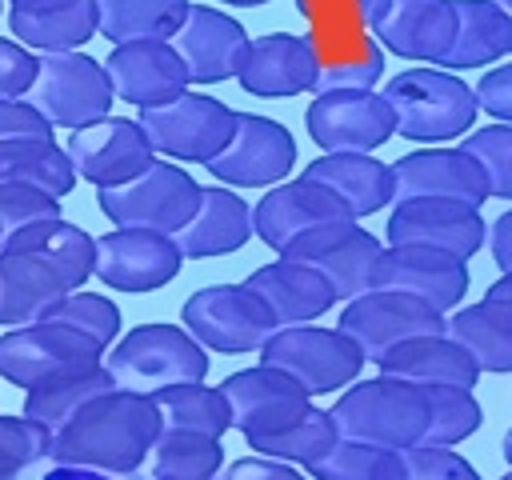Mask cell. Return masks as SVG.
Returning <instances> with one entry per match:
<instances>
[{
  "instance_id": "41",
  "label": "cell",
  "mask_w": 512,
  "mask_h": 480,
  "mask_svg": "<svg viewBox=\"0 0 512 480\" xmlns=\"http://www.w3.org/2000/svg\"><path fill=\"white\" fill-rule=\"evenodd\" d=\"M308 480H404V460L392 448L336 440L316 464H308Z\"/></svg>"
},
{
  "instance_id": "10",
  "label": "cell",
  "mask_w": 512,
  "mask_h": 480,
  "mask_svg": "<svg viewBox=\"0 0 512 480\" xmlns=\"http://www.w3.org/2000/svg\"><path fill=\"white\" fill-rule=\"evenodd\" d=\"M112 84L104 72V60L88 52H52L40 56L32 104L44 112L52 128H84L104 116H112Z\"/></svg>"
},
{
  "instance_id": "13",
  "label": "cell",
  "mask_w": 512,
  "mask_h": 480,
  "mask_svg": "<svg viewBox=\"0 0 512 480\" xmlns=\"http://www.w3.org/2000/svg\"><path fill=\"white\" fill-rule=\"evenodd\" d=\"M224 188H272L296 168V136L260 112H236L232 140L204 164Z\"/></svg>"
},
{
  "instance_id": "50",
  "label": "cell",
  "mask_w": 512,
  "mask_h": 480,
  "mask_svg": "<svg viewBox=\"0 0 512 480\" xmlns=\"http://www.w3.org/2000/svg\"><path fill=\"white\" fill-rule=\"evenodd\" d=\"M12 140H52V124L32 100H0V144Z\"/></svg>"
},
{
  "instance_id": "33",
  "label": "cell",
  "mask_w": 512,
  "mask_h": 480,
  "mask_svg": "<svg viewBox=\"0 0 512 480\" xmlns=\"http://www.w3.org/2000/svg\"><path fill=\"white\" fill-rule=\"evenodd\" d=\"M0 248H16V252H36L40 260H48L72 292H80L92 280V264H96V236H88L80 224L72 220H44V224H28L20 232H8L0 240Z\"/></svg>"
},
{
  "instance_id": "3",
  "label": "cell",
  "mask_w": 512,
  "mask_h": 480,
  "mask_svg": "<svg viewBox=\"0 0 512 480\" xmlns=\"http://www.w3.org/2000/svg\"><path fill=\"white\" fill-rule=\"evenodd\" d=\"M328 416H332V428L340 440L408 452L424 440L428 396L416 384H404L392 376H372V380L348 384L336 396V404L328 408Z\"/></svg>"
},
{
  "instance_id": "27",
  "label": "cell",
  "mask_w": 512,
  "mask_h": 480,
  "mask_svg": "<svg viewBox=\"0 0 512 480\" xmlns=\"http://www.w3.org/2000/svg\"><path fill=\"white\" fill-rule=\"evenodd\" d=\"M172 240L184 260H212L240 252L252 240V204L236 188L200 184V204Z\"/></svg>"
},
{
  "instance_id": "58",
  "label": "cell",
  "mask_w": 512,
  "mask_h": 480,
  "mask_svg": "<svg viewBox=\"0 0 512 480\" xmlns=\"http://www.w3.org/2000/svg\"><path fill=\"white\" fill-rule=\"evenodd\" d=\"M504 460H508V468H512V428L504 432Z\"/></svg>"
},
{
  "instance_id": "60",
  "label": "cell",
  "mask_w": 512,
  "mask_h": 480,
  "mask_svg": "<svg viewBox=\"0 0 512 480\" xmlns=\"http://www.w3.org/2000/svg\"><path fill=\"white\" fill-rule=\"evenodd\" d=\"M500 480H512V468H508V472H504V476H500Z\"/></svg>"
},
{
  "instance_id": "6",
  "label": "cell",
  "mask_w": 512,
  "mask_h": 480,
  "mask_svg": "<svg viewBox=\"0 0 512 480\" xmlns=\"http://www.w3.org/2000/svg\"><path fill=\"white\" fill-rule=\"evenodd\" d=\"M96 204L116 228H148L176 236L200 204V184L188 168L156 156L136 180L96 192Z\"/></svg>"
},
{
  "instance_id": "16",
  "label": "cell",
  "mask_w": 512,
  "mask_h": 480,
  "mask_svg": "<svg viewBox=\"0 0 512 480\" xmlns=\"http://www.w3.org/2000/svg\"><path fill=\"white\" fill-rule=\"evenodd\" d=\"M220 392L228 400L232 428L244 432V440L276 436V432L292 428L296 420H304L312 408V396L292 376H284L268 364H252V368L224 376Z\"/></svg>"
},
{
  "instance_id": "1",
  "label": "cell",
  "mask_w": 512,
  "mask_h": 480,
  "mask_svg": "<svg viewBox=\"0 0 512 480\" xmlns=\"http://www.w3.org/2000/svg\"><path fill=\"white\" fill-rule=\"evenodd\" d=\"M160 432L164 424L152 396L112 388L88 400L64 428L52 432L48 460L104 476H132L148 460Z\"/></svg>"
},
{
  "instance_id": "14",
  "label": "cell",
  "mask_w": 512,
  "mask_h": 480,
  "mask_svg": "<svg viewBox=\"0 0 512 480\" xmlns=\"http://www.w3.org/2000/svg\"><path fill=\"white\" fill-rule=\"evenodd\" d=\"M304 128L320 152H376L396 136V116L376 88L316 92L304 112Z\"/></svg>"
},
{
  "instance_id": "23",
  "label": "cell",
  "mask_w": 512,
  "mask_h": 480,
  "mask_svg": "<svg viewBox=\"0 0 512 480\" xmlns=\"http://www.w3.org/2000/svg\"><path fill=\"white\" fill-rule=\"evenodd\" d=\"M112 96L132 104L136 112L156 108L176 100L180 92H188V72L180 64V56L172 52L168 40H128V44H112L108 60H104Z\"/></svg>"
},
{
  "instance_id": "5",
  "label": "cell",
  "mask_w": 512,
  "mask_h": 480,
  "mask_svg": "<svg viewBox=\"0 0 512 480\" xmlns=\"http://www.w3.org/2000/svg\"><path fill=\"white\" fill-rule=\"evenodd\" d=\"M260 364L292 376L308 396H328L356 384L368 360L340 328L292 324V328H276L260 344Z\"/></svg>"
},
{
  "instance_id": "15",
  "label": "cell",
  "mask_w": 512,
  "mask_h": 480,
  "mask_svg": "<svg viewBox=\"0 0 512 480\" xmlns=\"http://www.w3.org/2000/svg\"><path fill=\"white\" fill-rule=\"evenodd\" d=\"M68 160H72V172L76 180H88L96 192L104 188H120L128 180H136L152 160V144L148 136L140 132L136 120L128 116H104L96 124H84L68 136L64 144Z\"/></svg>"
},
{
  "instance_id": "8",
  "label": "cell",
  "mask_w": 512,
  "mask_h": 480,
  "mask_svg": "<svg viewBox=\"0 0 512 480\" xmlns=\"http://www.w3.org/2000/svg\"><path fill=\"white\" fill-rule=\"evenodd\" d=\"M140 132L148 136L152 152L164 160H192V164H208L224 152V144L232 140L236 128V108H228L216 96L204 92H180L168 104L144 108L136 116Z\"/></svg>"
},
{
  "instance_id": "38",
  "label": "cell",
  "mask_w": 512,
  "mask_h": 480,
  "mask_svg": "<svg viewBox=\"0 0 512 480\" xmlns=\"http://www.w3.org/2000/svg\"><path fill=\"white\" fill-rule=\"evenodd\" d=\"M192 0H96L100 36L112 44L128 40H168Z\"/></svg>"
},
{
  "instance_id": "39",
  "label": "cell",
  "mask_w": 512,
  "mask_h": 480,
  "mask_svg": "<svg viewBox=\"0 0 512 480\" xmlns=\"http://www.w3.org/2000/svg\"><path fill=\"white\" fill-rule=\"evenodd\" d=\"M144 464L148 480H216L224 468V448L212 436L164 428Z\"/></svg>"
},
{
  "instance_id": "20",
  "label": "cell",
  "mask_w": 512,
  "mask_h": 480,
  "mask_svg": "<svg viewBox=\"0 0 512 480\" xmlns=\"http://www.w3.org/2000/svg\"><path fill=\"white\" fill-rule=\"evenodd\" d=\"M372 288L388 292H408L436 308L440 316L456 312L464 292H468V264L440 252V248H420V244H384Z\"/></svg>"
},
{
  "instance_id": "54",
  "label": "cell",
  "mask_w": 512,
  "mask_h": 480,
  "mask_svg": "<svg viewBox=\"0 0 512 480\" xmlns=\"http://www.w3.org/2000/svg\"><path fill=\"white\" fill-rule=\"evenodd\" d=\"M348 12L356 16V24H360L364 32H372V28L380 24V16L388 12V0H348Z\"/></svg>"
},
{
  "instance_id": "18",
  "label": "cell",
  "mask_w": 512,
  "mask_h": 480,
  "mask_svg": "<svg viewBox=\"0 0 512 480\" xmlns=\"http://www.w3.org/2000/svg\"><path fill=\"white\" fill-rule=\"evenodd\" d=\"M248 32L236 16L216 4H188L180 28L168 36L172 52L180 56L188 84H220L232 80L248 52Z\"/></svg>"
},
{
  "instance_id": "31",
  "label": "cell",
  "mask_w": 512,
  "mask_h": 480,
  "mask_svg": "<svg viewBox=\"0 0 512 480\" xmlns=\"http://www.w3.org/2000/svg\"><path fill=\"white\" fill-rule=\"evenodd\" d=\"M68 292H72L68 280L36 252L0 248V324L4 328L44 320V312Z\"/></svg>"
},
{
  "instance_id": "46",
  "label": "cell",
  "mask_w": 512,
  "mask_h": 480,
  "mask_svg": "<svg viewBox=\"0 0 512 480\" xmlns=\"http://www.w3.org/2000/svg\"><path fill=\"white\" fill-rule=\"evenodd\" d=\"M52 432L24 420V416H0V480H20L32 464L48 460Z\"/></svg>"
},
{
  "instance_id": "22",
  "label": "cell",
  "mask_w": 512,
  "mask_h": 480,
  "mask_svg": "<svg viewBox=\"0 0 512 480\" xmlns=\"http://www.w3.org/2000/svg\"><path fill=\"white\" fill-rule=\"evenodd\" d=\"M320 68V44L304 32H264L248 40L244 64L236 72L240 88L260 100H288L312 92Z\"/></svg>"
},
{
  "instance_id": "17",
  "label": "cell",
  "mask_w": 512,
  "mask_h": 480,
  "mask_svg": "<svg viewBox=\"0 0 512 480\" xmlns=\"http://www.w3.org/2000/svg\"><path fill=\"white\" fill-rule=\"evenodd\" d=\"M184 256L172 236L148 228H112L96 236L92 276L116 292H156L176 280Z\"/></svg>"
},
{
  "instance_id": "19",
  "label": "cell",
  "mask_w": 512,
  "mask_h": 480,
  "mask_svg": "<svg viewBox=\"0 0 512 480\" xmlns=\"http://www.w3.org/2000/svg\"><path fill=\"white\" fill-rule=\"evenodd\" d=\"M384 236H388V244L440 248V252L468 264V256H476L484 248L488 224H484L480 208L440 200V196H420V200H396L392 204Z\"/></svg>"
},
{
  "instance_id": "12",
  "label": "cell",
  "mask_w": 512,
  "mask_h": 480,
  "mask_svg": "<svg viewBox=\"0 0 512 480\" xmlns=\"http://www.w3.org/2000/svg\"><path fill=\"white\" fill-rule=\"evenodd\" d=\"M336 328L360 348L364 360L376 364L384 352H392L404 340L444 332V316L436 308H428L424 300L408 296V292L368 288V292L344 300V312H340Z\"/></svg>"
},
{
  "instance_id": "9",
  "label": "cell",
  "mask_w": 512,
  "mask_h": 480,
  "mask_svg": "<svg viewBox=\"0 0 512 480\" xmlns=\"http://www.w3.org/2000/svg\"><path fill=\"white\" fill-rule=\"evenodd\" d=\"M104 344H96L92 336L68 328V324H20L8 328L0 336V376L16 388H32L68 372H84L104 364Z\"/></svg>"
},
{
  "instance_id": "61",
  "label": "cell",
  "mask_w": 512,
  "mask_h": 480,
  "mask_svg": "<svg viewBox=\"0 0 512 480\" xmlns=\"http://www.w3.org/2000/svg\"><path fill=\"white\" fill-rule=\"evenodd\" d=\"M0 12H4V0H0Z\"/></svg>"
},
{
  "instance_id": "21",
  "label": "cell",
  "mask_w": 512,
  "mask_h": 480,
  "mask_svg": "<svg viewBox=\"0 0 512 480\" xmlns=\"http://www.w3.org/2000/svg\"><path fill=\"white\" fill-rule=\"evenodd\" d=\"M420 196H440L480 208L488 200V180L460 144H428L392 164V204Z\"/></svg>"
},
{
  "instance_id": "32",
  "label": "cell",
  "mask_w": 512,
  "mask_h": 480,
  "mask_svg": "<svg viewBox=\"0 0 512 480\" xmlns=\"http://www.w3.org/2000/svg\"><path fill=\"white\" fill-rule=\"evenodd\" d=\"M444 332L472 356L480 372H512V304L508 300H476L444 316Z\"/></svg>"
},
{
  "instance_id": "30",
  "label": "cell",
  "mask_w": 512,
  "mask_h": 480,
  "mask_svg": "<svg viewBox=\"0 0 512 480\" xmlns=\"http://www.w3.org/2000/svg\"><path fill=\"white\" fill-rule=\"evenodd\" d=\"M300 176L324 184L352 212V220L392 204V164L376 160L372 152H320Z\"/></svg>"
},
{
  "instance_id": "43",
  "label": "cell",
  "mask_w": 512,
  "mask_h": 480,
  "mask_svg": "<svg viewBox=\"0 0 512 480\" xmlns=\"http://www.w3.org/2000/svg\"><path fill=\"white\" fill-rule=\"evenodd\" d=\"M428 396V428L424 440L428 448H456L484 424V408L472 388H424Z\"/></svg>"
},
{
  "instance_id": "57",
  "label": "cell",
  "mask_w": 512,
  "mask_h": 480,
  "mask_svg": "<svg viewBox=\"0 0 512 480\" xmlns=\"http://www.w3.org/2000/svg\"><path fill=\"white\" fill-rule=\"evenodd\" d=\"M220 4H232V8H260V4H272V0H220Z\"/></svg>"
},
{
  "instance_id": "24",
  "label": "cell",
  "mask_w": 512,
  "mask_h": 480,
  "mask_svg": "<svg viewBox=\"0 0 512 480\" xmlns=\"http://www.w3.org/2000/svg\"><path fill=\"white\" fill-rule=\"evenodd\" d=\"M332 220H352V212L316 180L296 176L272 184L256 208H252V236H260L272 252H280L288 240H296L308 228L332 224Z\"/></svg>"
},
{
  "instance_id": "52",
  "label": "cell",
  "mask_w": 512,
  "mask_h": 480,
  "mask_svg": "<svg viewBox=\"0 0 512 480\" xmlns=\"http://www.w3.org/2000/svg\"><path fill=\"white\" fill-rule=\"evenodd\" d=\"M216 480H308V476L296 464H284V460L244 456V460H232L228 468H220Z\"/></svg>"
},
{
  "instance_id": "40",
  "label": "cell",
  "mask_w": 512,
  "mask_h": 480,
  "mask_svg": "<svg viewBox=\"0 0 512 480\" xmlns=\"http://www.w3.org/2000/svg\"><path fill=\"white\" fill-rule=\"evenodd\" d=\"M156 400V412H160V424L172 428V432H196V436H212L220 440L228 428H232V412H228V400L220 392V384H176V388H164Z\"/></svg>"
},
{
  "instance_id": "53",
  "label": "cell",
  "mask_w": 512,
  "mask_h": 480,
  "mask_svg": "<svg viewBox=\"0 0 512 480\" xmlns=\"http://www.w3.org/2000/svg\"><path fill=\"white\" fill-rule=\"evenodd\" d=\"M484 244H488L492 260H496V268H500V272H512V208L500 212V216L488 224Z\"/></svg>"
},
{
  "instance_id": "42",
  "label": "cell",
  "mask_w": 512,
  "mask_h": 480,
  "mask_svg": "<svg viewBox=\"0 0 512 480\" xmlns=\"http://www.w3.org/2000/svg\"><path fill=\"white\" fill-rule=\"evenodd\" d=\"M336 440H340V436H336V428H332L328 408H316V404H312L304 420H296L292 428H284V432H276V436H256V440H248V448H256V456L308 468V464H316Z\"/></svg>"
},
{
  "instance_id": "51",
  "label": "cell",
  "mask_w": 512,
  "mask_h": 480,
  "mask_svg": "<svg viewBox=\"0 0 512 480\" xmlns=\"http://www.w3.org/2000/svg\"><path fill=\"white\" fill-rule=\"evenodd\" d=\"M472 96H476V108L492 116V124H512V60L492 64L472 88Z\"/></svg>"
},
{
  "instance_id": "59",
  "label": "cell",
  "mask_w": 512,
  "mask_h": 480,
  "mask_svg": "<svg viewBox=\"0 0 512 480\" xmlns=\"http://www.w3.org/2000/svg\"><path fill=\"white\" fill-rule=\"evenodd\" d=\"M492 4H496V8L508 16V24H512V0H492Z\"/></svg>"
},
{
  "instance_id": "29",
  "label": "cell",
  "mask_w": 512,
  "mask_h": 480,
  "mask_svg": "<svg viewBox=\"0 0 512 480\" xmlns=\"http://www.w3.org/2000/svg\"><path fill=\"white\" fill-rule=\"evenodd\" d=\"M376 364H380V376H392L416 388H476L480 380V368L448 332L404 340L392 352H384Z\"/></svg>"
},
{
  "instance_id": "7",
  "label": "cell",
  "mask_w": 512,
  "mask_h": 480,
  "mask_svg": "<svg viewBox=\"0 0 512 480\" xmlns=\"http://www.w3.org/2000/svg\"><path fill=\"white\" fill-rule=\"evenodd\" d=\"M180 328L204 352L240 356V352H260V344L276 332V316L244 284H208L184 300Z\"/></svg>"
},
{
  "instance_id": "2",
  "label": "cell",
  "mask_w": 512,
  "mask_h": 480,
  "mask_svg": "<svg viewBox=\"0 0 512 480\" xmlns=\"http://www.w3.org/2000/svg\"><path fill=\"white\" fill-rule=\"evenodd\" d=\"M396 116V136L412 144H448L476 128V96L472 84L448 68H404L380 92Z\"/></svg>"
},
{
  "instance_id": "56",
  "label": "cell",
  "mask_w": 512,
  "mask_h": 480,
  "mask_svg": "<svg viewBox=\"0 0 512 480\" xmlns=\"http://www.w3.org/2000/svg\"><path fill=\"white\" fill-rule=\"evenodd\" d=\"M484 296H492V300H508V304H512V272H500V280H496Z\"/></svg>"
},
{
  "instance_id": "11",
  "label": "cell",
  "mask_w": 512,
  "mask_h": 480,
  "mask_svg": "<svg viewBox=\"0 0 512 480\" xmlns=\"http://www.w3.org/2000/svg\"><path fill=\"white\" fill-rule=\"evenodd\" d=\"M380 252H384V244L368 228H360L356 220H332V224L308 228L296 240H288L280 248V260L316 268L332 284L336 300H352L372 288Z\"/></svg>"
},
{
  "instance_id": "49",
  "label": "cell",
  "mask_w": 512,
  "mask_h": 480,
  "mask_svg": "<svg viewBox=\"0 0 512 480\" xmlns=\"http://www.w3.org/2000/svg\"><path fill=\"white\" fill-rule=\"evenodd\" d=\"M40 56L16 44L12 36H0V100H20L36 84Z\"/></svg>"
},
{
  "instance_id": "37",
  "label": "cell",
  "mask_w": 512,
  "mask_h": 480,
  "mask_svg": "<svg viewBox=\"0 0 512 480\" xmlns=\"http://www.w3.org/2000/svg\"><path fill=\"white\" fill-rule=\"evenodd\" d=\"M0 180L8 184H32L48 196H68L76 188V172L68 152L56 140H12L0 144Z\"/></svg>"
},
{
  "instance_id": "28",
  "label": "cell",
  "mask_w": 512,
  "mask_h": 480,
  "mask_svg": "<svg viewBox=\"0 0 512 480\" xmlns=\"http://www.w3.org/2000/svg\"><path fill=\"white\" fill-rule=\"evenodd\" d=\"M244 288H252L268 312L276 316V328H292V324H312L320 320L332 304H336V292L332 284L308 268V264H292V260H272V264H260Z\"/></svg>"
},
{
  "instance_id": "55",
  "label": "cell",
  "mask_w": 512,
  "mask_h": 480,
  "mask_svg": "<svg viewBox=\"0 0 512 480\" xmlns=\"http://www.w3.org/2000/svg\"><path fill=\"white\" fill-rule=\"evenodd\" d=\"M40 480H116V476H104V472H88V468H68V464H52Z\"/></svg>"
},
{
  "instance_id": "44",
  "label": "cell",
  "mask_w": 512,
  "mask_h": 480,
  "mask_svg": "<svg viewBox=\"0 0 512 480\" xmlns=\"http://www.w3.org/2000/svg\"><path fill=\"white\" fill-rule=\"evenodd\" d=\"M44 320L48 324H68V328L92 336L104 348H112L116 336H120V308L100 292H68L64 300H56L44 312Z\"/></svg>"
},
{
  "instance_id": "4",
  "label": "cell",
  "mask_w": 512,
  "mask_h": 480,
  "mask_svg": "<svg viewBox=\"0 0 512 480\" xmlns=\"http://www.w3.org/2000/svg\"><path fill=\"white\" fill-rule=\"evenodd\" d=\"M104 368L116 388L160 396L176 384H204L208 376V352L180 328V324H136L104 352Z\"/></svg>"
},
{
  "instance_id": "47",
  "label": "cell",
  "mask_w": 512,
  "mask_h": 480,
  "mask_svg": "<svg viewBox=\"0 0 512 480\" xmlns=\"http://www.w3.org/2000/svg\"><path fill=\"white\" fill-rule=\"evenodd\" d=\"M44 220H60V200L32 188V184H8L0 180V232H20L28 224H44ZM0 236V240H4Z\"/></svg>"
},
{
  "instance_id": "26",
  "label": "cell",
  "mask_w": 512,
  "mask_h": 480,
  "mask_svg": "<svg viewBox=\"0 0 512 480\" xmlns=\"http://www.w3.org/2000/svg\"><path fill=\"white\" fill-rule=\"evenodd\" d=\"M12 40L36 56L80 52L92 36H100L96 0H12L8 4Z\"/></svg>"
},
{
  "instance_id": "34",
  "label": "cell",
  "mask_w": 512,
  "mask_h": 480,
  "mask_svg": "<svg viewBox=\"0 0 512 480\" xmlns=\"http://www.w3.org/2000/svg\"><path fill=\"white\" fill-rule=\"evenodd\" d=\"M452 8H456V36L440 68L464 72L512 56V24L492 0H452Z\"/></svg>"
},
{
  "instance_id": "45",
  "label": "cell",
  "mask_w": 512,
  "mask_h": 480,
  "mask_svg": "<svg viewBox=\"0 0 512 480\" xmlns=\"http://www.w3.org/2000/svg\"><path fill=\"white\" fill-rule=\"evenodd\" d=\"M484 172L488 196H500L512 204V124H484L472 128L460 144Z\"/></svg>"
},
{
  "instance_id": "36",
  "label": "cell",
  "mask_w": 512,
  "mask_h": 480,
  "mask_svg": "<svg viewBox=\"0 0 512 480\" xmlns=\"http://www.w3.org/2000/svg\"><path fill=\"white\" fill-rule=\"evenodd\" d=\"M384 76V48L376 44L372 32H356L336 40L328 52L320 48V68H316V92H368Z\"/></svg>"
},
{
  "instance_id": "35",
  "label": "cell",
  "mask_w": 512,
  "mask_h": 480,
  "mask_svg": "<svg viewBox=\"0 0 512 480\" xmlns=\"http://www.w3.org/2000/svg\"><path fill=\"white\" fill-rule=\"evenodd\" d=\"M112 388L116 384H112V376H108L104 364L84 368V372H68V376H56V380H44V384L24 388V412L20 416L32 420V424H40V428H48V432H56L88 400H96V396H104Z\"/></svg>"
},
{
  "instance_id": "62",
  "label": "cell",
  "mask_w": 512,
  "mask_h": 480,
  "mask_svg": "<svg viewBox=\"0 0 512 480\" xmlns=\"http://www.w3.org/2000/svg\"><path fill=\"white\" fill-rule=\"evenodd\" d=\"M8 4H12V0H8Z\"/></svg>"
},
{
  "instance_id": "48",
  "label": "cell",
  "mask_w": 512,
  "mask_h": 480,
  "mask_svg": "<svg viewBox=\"0 0 512 480\" xmlns=\"http://www.w3.org/2000/svg\"><path fill=\"white\" fill-rule=\"evenodd\" d=\"M400 460H404V480H480L472 460H464L456 448L416 444V448L400 452Z\"/></svg>"
},
{
  "instance_id": "25",
  "label": "cell",
  "mask_w": 512,
  "mask_h": 480,
  "mask_svg": "<svg viewBox=\"0 0 512 480\" xmlns=\"http://www.w3.org/2000/svg\"><path fill=\"white\" fill-rule=\"evenodd\" d=\"M376 44L412 64H440L456 36L452 0H388V12L372 28Z\"/></svg>"
},
{
  "instance_id": "63",
  "label": "cell",
  "mask_w": 512,
  "mask_h": 480,
  "mask_svg": "<svg viewBox=\"0 0 512 480\" xmlns=\"http://www.w3.org/2000/svg\"><path fill=\"white\" fill-rule=\"evenodd\" d=\"M0 236H4V232H0Z\"/></svg>"
}]
</instances>
